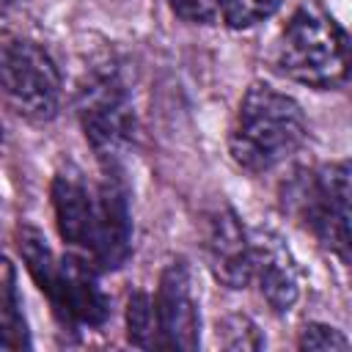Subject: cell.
Wrapping results in <instances>:
<instances>
[{
  "instance_id": "ba28073f",
  "label": "cell",
  "mask_w": 352,
  "mask_h": 352,
  "mask_svg": "<svg viewBox=\"0 0 352 352\" xmlns=\"http://www.w3.org/2000/svg\"><path fill=\"white\" fill-rule=\"evenodd\" d=\"M154 300L160 346L165 349H198L201 344V314L192 286V270L184 258L170 261L162 275Z\"/></svg>"
},
{
  "instance_id": "2e32d148",
  "label": "cell",
  "mask_w": 352,
  "mask_h": 352,
  "mask_svg": "<svg viewBox=\"0 0 352 352\" xmlns=\"http://www.w3.org/2000/svg\"><path fill=\"white\" fill-rule=\"evenodd\" d=\"M297 346L300 349H319V352H344L349 349V338L330 327V324H322V322H308L302 330H300V338H297Z\"/></svg>"
},
{
  "instance_id": "9a60e30c",
  "label": "cell",
  "mask_w": 352,
  "mask_h": 352,
  "mask_svg": "<svg viewBox=\"0 0 352 352\" xmlns=\"http://www.w3.org/2000/svg\"><path fill=\"white\" fill-rule=\"evenodd\" d=\"M217 341L223 349L231 352H245V349H261L264 346V336L256 327V322L245 314H231L217 324Z\"/></svg>"
},
{
  "instance_id": "6da1fadb",
  "label": "cell",
  "mask_w": 352,
  "mask_h": 352,
  "mask_svg": "<svg viewBox=\"0 0 352 352\" xmlns=\"http://www.w3.org/2000/svg\"><path fill=\"white\" fill-rule=\"evenodd\" d=\"M308 124L297 99L267 82H253L239 102L228 154L242 170L264 173L286 162L302 146Z\"/></svg>"
},
{
  "instance_id": "9c48e42d",
  "label": "cell",
  "mask_w": 352,
  "mask_h": 352,
  "mask_svg": "<svg viewBox=\"0 0 352 352\" xmlns=\"http://www.w3.org/2000/svg\"><path fill=\"white\" fill-rule=\"evenodd\" d=\"M250 280L275 314H289L300 300V267L286 239L272 228L250 231Z\"/></svg>"
},
{
  "instance_id": "8992f818",
  "label": "cell",
  "mask_w": 352,
  "mask_h": 352,
  "mask_svg": "<svg viewBox=\"0 0 352 352\" xmlns=\"http://www.w3.org/2000/svg\"><path fill=\"white\" fill-rule=\"evenodd\" d=\"M94 198L96 217L88 258L99 270H118L132 253V212L121 165L102 168V179L94 184Z\"/></svg>"
},
{
  "instance_id": "8fae6325",
  "label": "cell",
  "mask_w": 352,
  "mask_h": 352,
  "mask_svg": "<svg viewBox=\"0 0 352 352\" xmlns=\"http://www.w3.org/2000/svg\"><path fill=\"white\" fill-rule=\"evenodd\" d=\"M52 209L55 226L66 245L88 256L94 239V217H96V198L94 184L77 168H66L52 179Z\"/></svg>"
},
{
  "instance_id": "5bb4252c",
  "label": "cell",
  "mask_w": 352,
  "mask_h": 352,
  "mask_svg": "<svg viewBox=\"0 0 352 352\" xmlns=\"http://www.w3.org/2000/svg\"><path fill=\"white\" fill-rule=\"evenodd\" d=\"M283 0H217V16L234 30H248L270 19Z\"/></svg>"
},
{
  "instance_id": "e0dca14e",
  "label": "cell",
  "mask_w": 352,
  "mask_h": 352,
  "mask_svg": "<svg viewBox=\"0 0 352 352\" xmlns=\"http://www.w3.org/2000/svg\"><path fill=\"white\" fill-rule=\"evenodd\" d=\"M173 14H179L184 22L209 25L217 19V0H168Z\"/></svg>"
},
{
  "instance_id": "52a82bcc",
  "label": "cell",
  "mask_w": 352,
  "mask_h": 352,
  "mask_svg": "<svg viewBox=\"0 0 352 352\" xmlns=\"http://www.w3.org/2000/svg\"><path fill=\"white\" fill-rule=\"evenodd\" d=\"M55 316L72 333L102 327L110 316V300L99 286V267L82 253H66L58 264V278L47 294Z\"/></svg>"
},
{
  "instance_id": "5b68a950",
  "label": "cell",
  "mask_w": 352,
  "mask_h": 352,
  "mask_svg": "<svg viewBox=\"0 0 352 352\" xmlns=\"http://www.w3.org/2000/svg\"><path fill=\"white\" fill-rule=\"evenodd\" d=\"M0 96L33 124L52 121L60 110L63 80L52 55L19 33H0Z\"/></svg>"
},
{
  "instance_id": "7c38bea8",
  "label": "cell",
  "mask_w": 352,
  "mask_h": 352,
  "mask_svg": "<svg viewBox=\"0 0 352 352\" xmlns=\"http://www.w3.org/2000/svg\"><path fill=\"white\" fill-rule=\"evenodd\" d=\"M0 346L30 349V330L16 289V270L6 253H0Z\"/></svg>"
},
{
  "instance_id": "3957f363",
  "label": "cell",
  "mask_w": 352,
  "mask_h": 352,
  "mask_svg": "<svg viewBox=\"0 0 352 352\" xmlns=\"http://www.w3.org/2000/svg\"><path fill=\"white\" fill-rule=\"evenodd\" d=\"M283 209L330 253L349 261V162L292 173L280 187Z\"/></svg>"
},
{
  "instance_id": "30bf717a",
  "label": "cell",
  "mask_w": 352,
  "mask_h": 352,
  "mask_svg": "<svg viewBox=\"0 0 352 352\" xmlns=\"http://www.w3.org/2000/svg\"><path fill=\"white\" fill-rule=\"evenodd\" d=\"M204 253L214 280L226 289H245L250 283V231L228 204L209 212Z\"/></svg>"
},
{
  "instance_id": "d6986e66",
  "label": "cell",
  "mask_w": 352,
  "mask_h": 352,
  "mask_svg": "<svg viewBox=\"0 0 352 352\" xmlns=\"http://www.w3.org/2000/svg\"><path fill=\"white\" fill-rule=\"evenodd\" d=\"M0 143H3V129H0Z\"/></svg>"
},
{
  "instance_id": "277c9868",
  "label": "cell",
  "mask_w": 352,
  "mask_h": 352,
  "mask_svg": "<svg viewBox=\"0 0 352 352\" xmlns=\"http://www.w3.org/2000/svg\"><path fill=\"white\" fill-rule=\"evenodd\" d=\"M74 107L102 168L121 165L135 143V104L116 66H94L77 85Z\"/></svg>"
},
{
  "instance_id": "4fadbf2b",
  "label": "cell",
  "mask_w": 352,
  "mask_h": 352,
  "mask_svg": "<svg viewBox=\"0 0 352 352\" xmlns=\"http://www.w3.org/2000/svg\"><path fill=\"white\" fill-rule=\"evenodd\" d=\"M126 338H129L132 346H140V349L160 346L154 300L146 292H135L126 300Z\"/></svg>"
},
{
  "instance_id": "ac0fdd59",
  "label": "cell",
  "mask_w": 352,
  "mask_h": 352,
  "mask_svg": "<svg viewBox=\"0 0 352 352\" xmlns=\"http://www.w3.org/2000/svg\"><path fill=\"white\" fill-rule=\"evenodd\" d=\"M14 3H16V0H0V16H3V14H6V11L14 6Z\"/></svg>"
},
{
  "instance_id": "7a4b0ae2",
  "label": "cell",
  "mask_w": 352,
  "mask_h": 352,
  "mask_svg": "<svg viewBox=\"0 0 352 352\" xmlns=\"http://www.w3.org/2000/svg\"><path fill=\"white\" fill-rule=\"evenodd\" d=\"M275 66L294 82L330 91L346 82L349 72V36L322 0H302L286 19Z\"/></svg>"
}]
</instances>
